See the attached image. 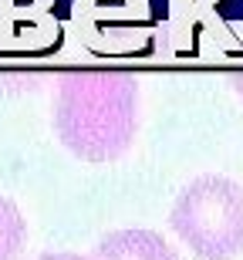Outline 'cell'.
<instances>
[{
	"label": "cell",
	"instance_id": "cell-7",
	"mask_svg": "<svg viewBox=\"0 0 243 260\" xmlns=\"http://www.w3.org/2000/svg\"><path fill=\"white\" fill-rule=\"evenodd\" d=\"M38 260H95V257H85V253H68V250H61V253H44V257Z\"/></svg>",
	"mask_w": 243,
	"mask_h": 260
},
{
	"label": "cell",
	"instance_id": "cell-1",
	"mask_svg": "<svg viewBox=\"0 0 243 260\" xmlns=\"http://www.w3.org/2000/svg\"><path fill=\"white\" fill-rule=\"evenodd\" d=\"M54 132L85 162H112L138 132V85L125 71H71L54 102Z\"/></svg>",
	"mask_w": 243,
	"mask_h": 260
},
{
	"label": "cell",
	"instance_id": "cell-4",
	"mask_svg": "<svg viewBox=\"0 0 243 260\" xmlns=\"http://www.w3.org/2000/svg\"><path fill=\"white\" fill-rule=\"evenodd\" d=\"M220 0H169V17L156 27V51L165 61H179L203 41V54L236 48L233 34L216 14Z\"/></svg>",
	"mask_w": 243,
	"mask_h": 260
},
{
	"label": "cell",
	"instance_id": "cell-6",
	"mask_svg": "<svg viewBox=\"0 0 243 260\" xmlns=\"http://www.w3.org/2000/svg\"><path fill=\"white\" fill-rule=\"evenodd\" d=\"M24 237H27V223L20 216L17 203L0 196V260H14L24 247Z\"/></svg>",
	"mask_w": 243,
	"mask_h": 260
},
{
	"label": "cell",
	"instance_id": "cell-2",
	"mask_svg": "<svg viewBox=\"0 0 243 260\" xmlns=\"http://www.w3.org/2000/svg\"><path fill=\"white\" fill-rule=\"evenodd\" d=\"M169 223L196 257L233 260L243 253V186L226 176H199L176 196Z\"/></svg>",
	"mask_w": 243,
	"mask_h": 260
},
{
	"label": "cell",
	"instance_id": "cell-8",
	"mask_svg": "<svg viewBox=\"0 0 243 260\" xmlns=\"http://www.w3.org/2000/svg\"><path fill=\"white\" fill-rule=\"evenodd\" d=\"M230 85H233V88H236V95L243 98V71H236V75L230 78Z\"/></svg>",
	"mask_w": 243,
	"mask_h": 260
},
{
	"label": "cell",
	"instance_id": "cell-5",
	"mask_svg": "<svg viewBox=\"0 0 243 260\" xmlns=\"http://www.w3.org/2000/svg\"><path fill=\"white\" fill-rule=\"evenodd\" d=\"M95 260H179L176 250L152 230H115L101 237Z\"/></svg>",
	"mask_w": 243,
	"mask_h": 260
},
{
	"label": "cell",
	"instance_id": "cell-3",
	"mask_svg": "<svg viewBox=\"0 0 243 260\" xmlns=\"http://www.w3.org/2000/svg\"><path fill=\"white\" fill-rule=\"evenodd\" d=\"M78 41L98 54H125L142 48L146 30H135L149 20V0H75L71 7Z\"/></svg>",
	"mask_w": 243,
	"mask_h": 260
}]
</instances>
